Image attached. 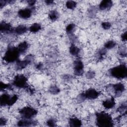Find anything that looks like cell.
Wrapping results in <instances>:
<instances>
[{
    "label": "cell",
    "mask_w": 127,
    "mask_h": 127,
    "mask_svg": "<svg viewBox=\"0 0 127 127\" xmlns=\"http://www.w3.org/2000/svg\"><path fill=\"white\" fill-rule=\"evenodd\" d=\"M116 45V43L113 40H109L106 42L104 44V48L106 49H111L114 48Z\"/></svg>",
    "instance_id": "cell-22"
},
{
    "label": "cell",
    "mask_w": 127,
    "mask_h": 127,
    "mask_svg": "<svg viewBox=\"0 0 127 127\" xmlns=\"http://www.w3.org/2000/svg\"><path fill=\"white\" fill-rule=\"evenodd\" d=\"M85 99L90 100L95 99L97 98L100 95V92L93 88H89L85 92L83 93Z\"/></svg>",
    "instance_id": "cell-8"
},
{
    "label": "cell",
    "mask_w": 127,
    "mask_h": 127,
    "mask_svg": "<svg viewBox=\"0 0 127 127\" xmlns=\"http://www.w3.org/2000/svg\"><path fill=\"white\" fill-rule=\"evenodd\" d=\"M96 122L97 126L101 127H108L113 126V121L112 117L109 114L101 112L96 114Z\"/></svg>",
    "instance_id": "cell-1"
},
{
    "label": "cell",
    "mask_w": 127,
    "mask_h": 127,
    "mask_svg": "<svg viewBox=\"0 0 127 127\" xmlns=\"http://www.w3.org/2000/svg\"><path fill=\"white\" fill-rule=\"evenodd\" d=\"M28 30V28L25 25H19L17 26L13 31L17 35H22L26 33Z\"/></svg>",
    "instance_id": "cell-17"
},
{
    "label": "cell",
    "mask_w": 127,
    "mask_h": 127,
    "mask_svg": "<svg viewBox=\"0 0 127 127\" xmlns=\"http://www.w3.org/2000/svg\"><path fill=\"white\" fill-rule=\"evenodd\" d=\"M85 75L87 78L92 79L95 76V72L93 70H89L86 72Z\"/></svg>",
    "instance_id": "cell-28"
},
{
    "label": "cell",
    "mask_w": 127,
    "mask_h": 127,
    "mask_svg": "<svg viewBox=\"0 0 127 127\" xmlns=\"http://www.w3.org/2000/svg\"><path fill=\"white\" fill-rule=\"evenodd\" d=\"M41 25L38 23H34L32 24L29 28V30L32 33H36L41 29Z\"/></svg>",
    "instance_id": "cell-20"
},
{
    "label": "cell",
    "mask_w": 127,
    "mask_h": 127,
    "mask_svg": "<svg viewBox=\"0 0 127 127\" xmlns=\"http://www.w3.org/2000/svg\"><path fill=\"white\" fill-rule=\"evenodd\" d=\"M69 53L73 56H77L80 52V49L74 44H72L69 47Z\"/></svg>",
    "instance_id": "cell-19"
},
{
    "label": "cell",
    "mask_w": 127,
    "mask_h": 127,
    "mask_svg": "<svg viewBox=\"0 0 127 127\" xmlns=\"http://www.w3.org/2000/svg\"><path fill=\"white\" fill-rule=\"evenodd\" d=\"M106 54V49L104 48V49H101L98 53V55L100 58H102L103 57V56H104L105 54Z\"/></svg>",
    "instance_id": "cell-32"
},
{
    "label": "cell",
    "mask_w": 127,
    "mask_h": 127,
    "mask_svg": "<svg viewBox=\"0 0 127 127\" xmlns=\"http://www.w3.org/2000/svg\"><path fill=\"white\" fill-rule=\"evenodd\" d=\"M7 3V1L6 0H0V7L2 8L4 6H5Z\"/></svg>",
    "instance_id": "cell-34"
},
{
    "label": "cell",
    "mask_w": 127,
    "mask_h": 127,
    "mask_svg": "<svg viewBox=\"0 0 127 127\" xmlns=\"http://www.w3.org/2000/svg\"><path fill=\"white\" fill-rule=\"evenodd\" d=\"M126 105H122L120 107L118 108L119 112H124L123 111L126 110Z\"/></svg>",
    "instance_id": "cell-35"
},
{
    "label": "cell",
    "mask_w": 127,
    "mask_h": 127,
    "mask_svg": "<svg viewBox=\"0 0 127 127\" xmlns=\"http://www.w3.org/2000/svg\"><path fill=\"white\" fill-rule=\"evenodd\" d=\"M110 73L113 77L117 79H123L127 77V68L125 64H120L112 68Z\"/></svg>",
    "instance_id": "cell-3"
},
{
    "label": "cell",
    "mask_w": 127,
    "mask_h": 127,
    "mask_svg": "<svg viewBox=\"0 0 127 127\" xmlns=\"http://www.w3.org/2000/svg\"><path fill=\"white\" fill-rule=\"evenodd\" d=\"M91 8H90V9L88 11V14L91 17H93L94 16L95 14H96V9L94 8V7H91Z\"/></svg>",
    "instance_id": "cell-31"
},
{
    "label": "cell",
    "mask_w": 127,
    "mask_h": 127,
    "mask_svg": "<svg viewBox=\"0 0 127 127\" xmlns=\"http://www.w3.org/2000/svg\"><path fill=\"white\" fill-rule=\"evenodd\" d=\"M75 27V25L74 24L70 23L66 26L65 28V31L68 34H70L73 31Z\"/></svg>",
    "instance_id": "cell-25"
},
{
    "label": "cell",
    "mask_w": 127,
    "mask_h": 127,
    "mask_svg": "<svg viewBox=\"0 0 127 127\" xmlns=\"http://www.w3.org/2000/svg\"><path fill=\"white\" fill-rule=\"evenodd\" d=\"M68 124L69 126L73 127H78L82 125V122L80 119L77 118L73 117L69 119Z\"/></svg>",
    "instance_id": "cell-16"
},
{
    "label": "cell",
    "mask_w": 127,
    "mask_h": 127,
    "mask_svg": "<svg viewBox=\"0 0 127 127\" xmlns=\"http://www.w3.org/2000/svg\"><path fill=\"white\" fill-rule=\"evenodd\" d=\"M113 5V1L110 0H104L100 2L99 8L100 10H105L110 9Z\"/></svg>",
    "instance_id": "cell-13"
},
{
    "label": "cell",
    "mask_w": 127,
    "mask_h": 127,
    "mask_svg": "<svg viewBox=\"0 0 127 127\" xmlns=\"http://www.w3.org/2000/svg\"><path fill=\"white\" fill-rule=\"evenodd\" d=\"M102 27L105 29V30H107L111 28V23L109 22H103L101 24Z\"/></svg>",
    "instance_id": "cell-29"
},
{
    "label": "cell",
    "mask_w": 127,
    "mask_h": 127,
    "mask_svg": "<svg viewBox=\"0 0 127 127\" xmlns=\"http://www.w3.org/2000/svg\"><path fill=\"white\" fill-rule=\"evenodd\" d=\"M103 107L106 109H110L113 108L116 102L114 98H111L110 99H106L102 103Z\"/></svg>",
    "instance_id": "cell-15"
},
{
    "label": "cell",
    "mask_w": 127,
    "mask_h": 127,
    "mask_svg": "<svg viewBox=\"0 0 127 127\" xmlns=\"http://www.w3.org/2000/svg\"><path fill=\"white\" fill-rule=\"evenodd\" d=\"M121 39L123 41H126L127 40V32H125L121 35Z\"/></svg>",
    "instance_id": "cell-36"
},
{
    "label": "cell",
    "mask_w": 127,
    "mask_h": 127,
    "mask_svg": "<svg viewBox=\"0 0 127 127\" xmlns=\"http://www.w3.org/2000/svg\"><path fill=\"white\" fill-rule=\"evenodd\" d=\"M28 47H29L28 43L26 41H23L22 42H21L20 44H19V45L17 47V48L18 51L19 52L20 54H22L27 51Z\"/></svg>",
    "instance_id": "cell-18"
},
{
    "label": "cell",
    "mask_w": 127,
    "mask_h": 127,
    "mask_svg": "<svg viewBox=\"0 0 127 127\" xmlns=\"http://www.w3.org/2000/svg\"><path fill=\"white\" fill-rule=\"evenodd\" d=\"M36 125V121L32 120V119H24L19 120L17 123V126L19 127H29L35 126Z\"/></svg>",
    "instance_id": "cell-10"
},
{
    "label": "cell",
    "mask_w": 127,
    "mask_h": 127,
    "mask_svg": "<svg viewBox=\"0 0 127 127\" xmlns=\"http://www.w3.org/2000/svg\"><path fill=\"white\" fill-rule=\"evenodd\" d=\"M74 72L76 75L81 76L84 71V64L81 60H77L73 64Z\"/></svg>",
    "instance_id": "cell-6"
},
{
    "label": "cell",
    "mask_w": 127,
    "mask_h": 127,
    "mask_svg": "<svg viewBox=\"0 0 127 127\" xmlns=\"http://www.w3.org/2000/svg\"><path fill=\"white\" fill-rule=\"evenodd\" d=\"M48 17L49 19L52 21H55L59 18V14L57 11L55 10H53L50 11V12L49 13Z\"/></svg>",
    "instance_id": "cell-21"
},
{
    "label": "cell",
    "mask_w": 127,
    "mask_h": 127,
    "mask_svg": "<svg viewBox=\"0 0 127 127\" xmlns=\"http://www.w3.org/2000/svg\"><path fill=\"white\" fill-rule=\"evenodd\" d=\"M17 99H18V96H17V95L15 94L11 96L10 101L8 104V106H11L13 105L14 104H15V103L17 101Z\"/></svg>",
    "instance_id": "cell-26"
},
{
    "label": "cell",
    "mask_w": 127,
    "mask_h": 127,
    "mask_svg": "<svg viewBox=\"0 0 127 127\" xmlns=\"http://www.w3.org/2000/svg\"><path fill=\"white\" fill-rule=\"evenodd\" d=\"M10 87V85L8 84H5L2 82H1L0 83V90L2 91L3 90H4L5 89H8Z\"/></svg>",
    "instance_id": "cell-30"
},
{
    "label": "cell",
    "mask_w": 127,
    "mask_h": 127,
    "mask_svg": "<svg viewBox=\"0 0 127 127\" xmlns=\"http://www.w3.org/2000/svg\"><path fill=\"white\" fill-rule=\"evenodd\" d=\"M49 92L54 95L57 94L60 92V88L56 85H52L49 88Z\"/></svg>",
    "instance_id": "cell-24"
},
{
    "label": "cell",
    "mask_w": 127,
    "mask_h": 127,
    "mask_svg": "<svg viewBox=\"0 0 127 127\" xmlns=\"http://www.w3.org/2000/svg\"><path fill=\"white\" fill-rule=\"evenodd\" d=\"M11 96L7 94L3 93L0 97V104L1 106H8Z\"/></svg>",
    "instance_id": "cell-14"
},
{
    "label": "cell",
    "mask_w": 127,
    "mask_h": 127,
    "mask_svg": "<svg viewBox=\"0 0 127 127\" xmlns=\"http://www.w3.org/2000/svg\"><path fill=\"white\" fill-rule=\"evenodd\" d=\"M7 123V120L3 117H1L0 119V126L2 127L6 125Z\"/></svg>",
    "instance_id": "cell-33"
},
{
    "label": "cell",
    "mask_w": 127,
    "mask_h": 127,
    "mask_svg": "<svg viewBox=\"0 0 127 127\" xmlns=\"http://www.w3.org/2000/svg\"><path fill=\"white\" fill-rule=\"evenodd\" d=\"M113 87L115 91V95L117 96H120L125 90V86L123 83H117L113 85Z\"/></svg>",
    "instance_id": "cell-11"
},
{
    "label": "cell",
    "mask_w": 127,
    "mask_h": 127,
    "mask_svg": "<svg viewBox=\"0 0 127 127\" xmlns=\"http://www.w3.org/2000/svg\"><path fill=\"white\" fill-rule=\"evenodd\" d=\"M77 3L75 1L73 0H68L65 3V6L67 8L69 9H73L76 6Z\"/></svg>",
    "instance_id": "cell-23"
},
{
    "label": "cell",
    "mask_w": 127,
    "mask_h": 127,
    "mask_svg": "<svg viewBox=\"0 0 127 127\" xmlns=\"http://www.w3.org/2000/svg\"><path fill=\"white\" fill-rule=\"evenodd\" d=\"M27 2L28 4L30 6H33V5L35 4V3H36V1H35V0H28Z\"/></svg>",
    "instance_id": "cell-37"
},
{
    "label": "cell",
    "mask_w": 127,
    "mask_h": 127,
    "mask_svg": "<svg viewBox=\"0 0 127 127\" xmlns=\"http://www.w3.org/2000/svg\"><path fill=\"white\" fill-rule=\"evenodd\" d=\"M46 124L49 127H55L56 126V121L53 118L49 119L47 120Z\"/></svg>",
    "instance_id": "cell-27"
},
{
    "label": "cell",
    "mask_w": 127,
    "mask_h": 127,
    "mask_svg": "<svg viewBox=\"0 0 127 127\" xmlns=\"http://www.w3.org/2000/svg\"><path fill=\"white\" fill-rule=\"evenodd\" d=\"M27 79L25 76L23 74L16 75L13 79V85L15 87L19 88H26L27 85Z\"/></svg>",
    "instance_id": "cell-5"
},
{
    "label": "cell",
    "mask_w": 127,
    "mask_h": 127,
    "mask_svg": "<svg viewBox=\"0 0 127 127\" xmlns=\"http://www.w3.org/2000/svg\"><path fill=\"white\" fill-rule=\"evenodd\" d=\"M41 67H42V64H40V63L37 66V67L38 68H40Z\"/></svg>",
    "instance_id": "cell-39"
},
{
    "label": "cell",
    "mask_w": 127,
    "mask_h": 127,
    "mask_svg": "<svg viewBox=\"0 0 127 127\" xmlns=\"http://www.w3.org/2000/svg\"><path fill=\"white\" fill-rule=\"evenodd\" d=\"M0 31L2 33H8L13 31L10 24L5 21H2L0 24Z\"/></svg>",
    "instance_id": "cell-12"
},
{
    "label": "cell",
    "mask_w": 127,
    "mask_h": 127,
    "mask_svg": "<svg viewBox=\"0 0 127 127\" xmlns=\"http://www.w3.org/2000/svg\"><path fill=\"white\" fill-rule=\"evenodd\" d=\"M45 2L48 5H50V4H53V3L54 2V1L53 0H47L45 1Z\"/></svg>",
    "instance_id": "cell-38"
},
{
    "label": "cell",
    "mask_w": 127,
    "mask_h": 127,
    "mask_svg": "<svg viewBox=\"0 0 127 127\" xmlns=\"http://www.w3.org/2000/svg\"><path fill=\"white\" fill-rule=\"evenodd\" d=\"M19 113L23 118L31 119L37 115V111L31 107L26 106L20 109Z\"/></svg>",
    "instance_id": "cell-4"
},
{
    "label": "cell",
    "mask_w": 127,
    "mask_h": 127,
    "mask_svg": "<svg viewBox=\"0 0 127 127\" xmlns=\"http://www.w3.org/2000/svg\"><path fill=\"white\" fill-rule=\"evenodd\" d=\"M32 10L28 8L21 9L18 11V16L20 18L24 19H26L30 18L32 15Z\"/></svg>",
    "instance_id": "cell-9"
},
{
    "label": "cell",
    "mask_w": 127,
    "mask_h": 127,
    "mask_svg": "<svg viewBox=\"0 0 127 127\" xmlns=\"http://www.w3.org/2000/svg\"><path fill=\"white\" fill-rule=\"evenodd\" d=\"M20 55V54L17 47L12 46L9 47L5 52L3 57V60L8 63H13L18 60Z\"/></svg>",
    "instance_id": "cell-2"
},
{
    "label": "cell",
    "mask_w": 127,
    "mask_h": 127,
    "mask_svg": "<svg viewBox=\"0 0 127 127\" xmlns=\"http://www.w3.org/2000/svg\"><path fill=\"white\" fill-rule=\"evenodd\" d=\"M32 56H27L23 60H17L16 61V67L17 69L20 70L26 67L32 61Z\"/></svg>",
    "instance_id": "cell-7"
}]
</instances>
